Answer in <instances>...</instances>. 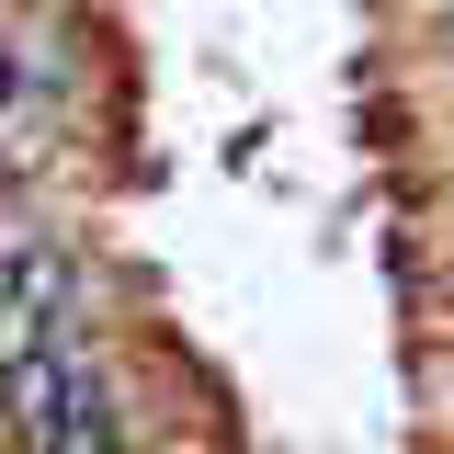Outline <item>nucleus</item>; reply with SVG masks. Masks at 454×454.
<instances>
[{
    "label": "nucleus",
    "mask_w": 454,
    "mask_h": 454,
    "mask_svg": "<svg viewBox=\"0 0 454 454\" xmlns=\"http://www.w3.org/2000/svg\"><path fill=\"white\" fill-rule=\"evenodd\" d=\"M432 68H443V91H454V0H432Z\"/></svg>",
    "instance_id": "nucleus-1"
}]
</instances>
